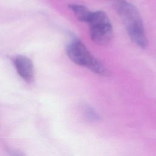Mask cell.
I'll list each match as a JSON object with an SVG mask.
<instances>
[{"mask_svg": "<svg viewBox=\"0 0 156 156\" xmlns=\"http://www.w3.org/2000/svg\"><path fill=\"white\" fill-rule=\"evenodd\" d=\"M16 69L20 76L26 82H31L34 78V69L32 60L23 55L18 56L15 60Z\"/></svg>", "mask_w": 156, "mask_h": 156, "instance_id": "obj_4", "label": "cell"}, {"mask_svg": "<svg viewBox=\"0 0 156 156\" xmlns=\"http://www.w3.org/2000/svg\"><path fill=\"white\" fill-rule=\"evenodd\" d=\"M87 23L91 40L98 44L108 43L113 37V27L107 15L103 11L92 12Z\"/></svg>", "mask_w": 156, "mask_h": 156, "instance_id": "obj_3", "label": "cell"}, {"mask_svg": "<svg viewBox=\"0 0 156 156\" xmlns=\"http://www.w3.org/2000/svg\"><path fill=\"white\" fill-rule=\"evenodd\" d=\"M69 58L75 63L84 66L102 76H108L110 72L104 65L94 57L86 46L79 40H73L66 48Z\"/></svg>", "mask_w": 156, "mask_h": 156, "instance_id": "obj_2", "label": "cell"}, {"mask_svg": "<svg viewBox=\"0 0 156 156\" xmlns=\"http://www.w3.org/2000/svg\"><path fill=\"white\" fill-rule=\"evenodd\" d=\"M69 7L79 21L86 23L88 22L92 12L90 11L86 7L82 5L71 4L69 5Z\"/></svg>", "mask_w": 156, "mask_h": 156, "instance_id": "obj_5", "label": "cell"}, {"mask_svg": "<svg viewBox=\"0 0 156 156\" xmlns=\"http://www.w3.org/2000/svg\"><path fill=\"white\" fill-rule=\"evenodd\" d=\"M113 4L130 39L139 48H146L148 41L141 16L137 9L126 0H117Z\"/></svg>", "mask_w": 156, "mask_h": 156, "instance_id": "obj_1", "label": "cell"}]
</instances>
